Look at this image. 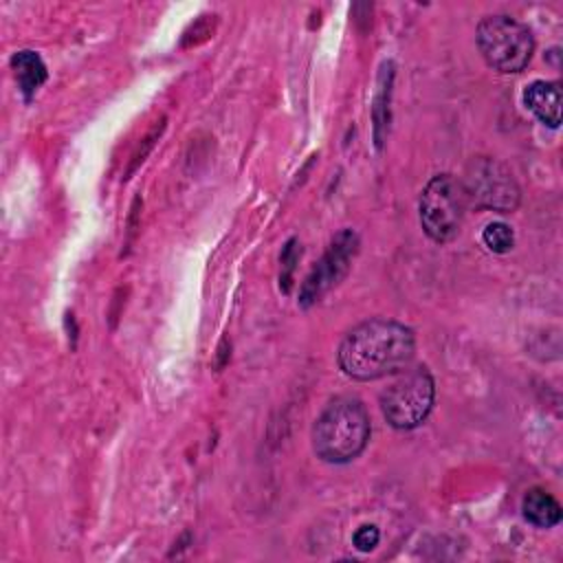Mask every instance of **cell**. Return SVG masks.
Segmentation results:
<instances>
[{
	"instance_id": "1",
	"label": "cell",
	"mask_w": 563,
	"mask_h": 563,
	"mask_svg": "<svg viewBox=\"0 0 563 563\" xmlns=\"http://www.w3.org/2000/svg\"><path fill=\"white\" fill-rule=\"evenodd\" d=\"M413 352L416 336L411 328L394 319L374 317L345 334L336 361L352 380H376L407 367Z\"/></svg>"
},
{
	"instance_id": "2",
	"label": "cell",
	"mask_w": 563,
	"mask_h": 563,
	"mask_svg": "<svg viewBox=\"0 0 563 563\" xmlns=\"http://www.w3.org/2000/svg\"><path fill=\"white\" fill-rule=\"evenodd\" d=\"M372 433L365 405L352 396L334 398L312 427V451L330 464H345L361 455Z\"/></svg>"
},
{
	"instance_id": "3",
	"label": "cell",
	"mask_w": 563,
	"mask_h": 563,
	"mask_svg": "<svg viewBox=\"0 0 563 563\" xmlns=\"http://www.w3.org/2000/svg\"><path fill=\"white\" fill-rule=\"evenodd\" d=\"M396 374L398 376L380 391V411L394 429H416L433 409V376L424 365H407Z\"/></svg>"
},
{
	"instance_id": "4",
	"label": "cell",
	"mask_w": 563,
	"mask_h": 563,
	"mask_svg": "<svg viewBox=\"0 0 563 563\" xmlns=\"http://www.w3.org/2000/svg\"><path fill=\"white\" fill-rule=\"evenodd\" d=\"M477 46L484 62L497 73H521L532 53L534 37L526 24L510 15H486L477 24Z\"/></svg>"
},
{
	"instance_id": "5",
	"label": "cell",
	"mask_w": 563,
	"mask_h": 563,
	"mask_svg": "<svg viewBox=\"0 0 563 563\" xmlns=\"http://www.w3.org/2000/svg\"><path fill=\"white\" fill-rule=\"evenodd\" d=\"M466 196L460 178L451 174L433 176L420 194V224L433 242H449L457 235L464 218Z\"/></svg>"
},
{
	"instance_id": "6",
	"label": "cell",
	"mask_w": 563,
	"mask_h": 563,
	"mask_svg": "<svg viewBox=\"0 0 563 563\" xmlns=\"http://www.w3.org/2000/svg\"><path fill=\"white\" fill-rule=\"evenodd\" d=\"M466 202L477 209H488L497 213H510L521 200L519 185L512 172L497 158L477 156L466 165L464 178L460 180Z\"/></svg>"
},
{
	"instance_id": "7",
	"label": "cell",
	"mask_w": 563,
	"mask_h": 563,
	"mask_svg": "<svg viewBox=\"0 0 563 563\" xmlns=\"http://www.w3.org/2000/svg\"><path fill=\"white\" fill-rule=\"evenodd\" d=\"M354 251H356V235L352 231H341L332 240V244L325 251V255L321 257V262L314 266V271L303 282L301 295H299V303L301 306H310L328 288H332L347 273L350 257L354 255Z\"/></svg>"
},
{
	"instance_id": "8",
	"label": "cell",
	"mask_w": 563,
	"mask_h": 563,
	"mask_svg": "<svg viewBox=\"0 0 563 563\" xmlns=\"http://www.w3.org/2000/svg\"><path fill=\"white\" fill-rule=\"evenodd\" d=\"M526 108L548 128H559L561 123V86L559 81H532L523 90Z\"/></svg>"
},
{
	"instance_id": "9",
	"label": "cell",
	"mask_w": 563,
	"mask_h": 563,
	"mask_svg": "<svg viewBox=\"0 0 563 563\" xmlns=\"http://www.w3.org/2000/svg\"><path fill=\"white\" fill-rule=\"evenodd\" d=\"M521 510L526 521H530L537 528H552L561 521V506L559 501L545 493L543 488H530L523 495Z\"/></svg>"
},
{
	"instance_id": "10",
	"label": "cell",
	"mask_w": 563,
	"mask_h": 563,
	"mask_svg": "<svg viewBox=\"0 0 563 563\" xmlns=\"http://www.w3.org/2000/svg\"><path fill=\"white\" fill-rule=\"evenodd\" d=\"M11 68H13L15 81L26 99H31L35 95V90L46 81V66L35 51H18L11 57Z\"/></svg>"
},
{
	"instance_id": "11",
	"label": "cell",
	"mask_w": 563,
	"mask_h": 563,
	"mask_svg": "<svg viewBox=\"0 0 563 563\" xmlns=\"http://www.w3.org/2000/svg\"><path fill=\"white\" fill-rule=\"evenodd\" d=\"M482 242L486 244L488 251L493 253H508L515 244V233L508 224L504 222H490L486 224V229L482 231Z\"/></svg>"
},
{
	"instance_id": "12",
	"label": "cell",
	"mask_w": 563,
	"mask_h": 563,
	"mask_svg": "<svg viewBox=\"0 0 563 563\" xmlns=\"http://www.w3.org/2000/svg\"><path fill=\"white\" fill-rule=\"evenodd\" d=\"M378 541H380V532H378V528L372 526V523L358 526L356 532L352 534V543H354V548H356L358 552H369V550H374V548L378 545Z\"/></svg>"
},
{
	"instance_id": "13",
	"label": "cell",
	"mask_w": 563,
	"mask_h": 563,
	"mask_svg": "<svg viewBox=\"0 0 563 563\" xmlns=\"http://www.w3.org/2000/svg\"><path fill=\"white\" fill-rule=\"evenodd\" d=\"M163 128H165V125H163V121H161V123H158V128H154V130H152V132H150V134H147V136L141 141V145H139L136 154L132 156V163H130V167H128V172H125L128 176H130V174H132V172H134V169H136V167H139V165L145 161L147 152L154 147V143H156V139L161 136ZM128 176H125V178H128Z\"/></svg>"
},
{
	"instance_id": "14",
	"label": "cell",
	"mask_w": 563,
	"mask_h": 563,
	"mask_svg": "<svg viewBox=\"0 0 563 563\" xmlns=\"http://www.w3.org/2000/svg\"><path fill=\"white\" fill-rule=\"evenodd\" d=\"M295 240H290L282 253V266L286 268V273L282 275V282H284V290H288V284H290V273H292V266H295V260H297V249H295Z\"/></svg>"
}]
</instances>
